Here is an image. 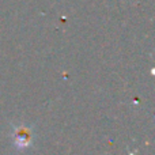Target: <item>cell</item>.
<instances>
[{"label": "cell", "mask_w": 155, "mask_h": 155, "mask_svg": "<svg viewBox=\"0 0 155 155\" xmlns=\"http://www.w3.org/2000/svg\"><path fill=\"white\" fill-rule=\"evenodd\" d=\"M15 140H16V143H19V144H26V143L30 140V135H29V132H27V129H25V128L16 129Z\"/></svg>", "instance_id": "obj_1"}]
</instances>
